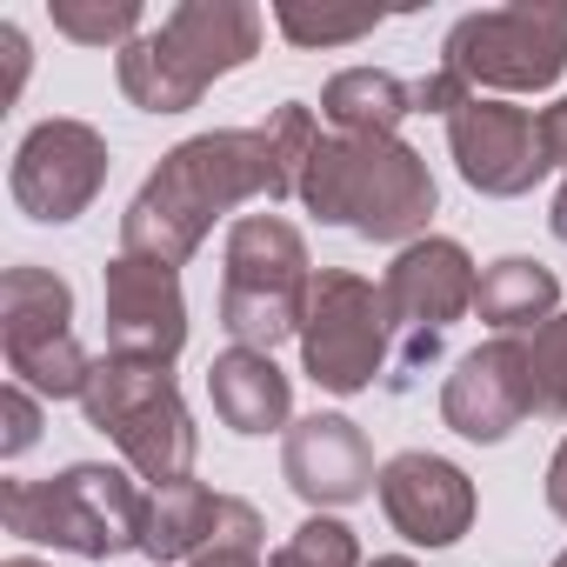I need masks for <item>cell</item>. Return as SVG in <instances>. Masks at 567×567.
Here are the masks:
<instances>
[{
	"label": "cell",
	"instance_id": "obj_1",
	"mask_svg": "<svg viewBox=\"0 0 567 567\" xmlns=\"http://www.w3.org/2000/svg\"><path fill=\"white\" fill-rule=\"evenodd\" d=\"M315 141H321V127H315V107H301V101H280L267 114V127H214V134L181 141L174 154H161V167L127 200L121 254L161 260L181 274L227 207L301 194V167H308Z\"/></svg>",
	"mask_w": 567,
	"mask_h": 567
},
{
	"label": "cell",
	"instance_id": "obj_2",
	"mask_svg": "<svg viewBox=\"0 0 567 567\" xmlns=\"http://www.w3.org/2000/svg\"><path fill=\"white\" fill-rule=\"evenodd\" d=\"M301 200L361 240H421L434 220V174L401 134H321L301 167Z\"/></svg>",
	"mask_w": 567,
	"mask_h": 567
},
{
	"label": "cell",
	"instance_id": "obj_3",
	"mask_svg": "<svg viewBox=\"0 0 567 567\" xmlns=\"http://www.w3.org/2000/svg\"><path fill=\"white\" fill-rule=\"evenodd\" d=\"M260 54V8L247 0H181L161 28L121 48V94L141 114H187L220 74Z\"/></svg>",
	"mask_w": 567,
	"mask_h": 567
},
{
	"label": "cell",
	"instance_id": "obj_4",
	"mask_svg": "<svg viewBox=\"0 0 567 567\" xmlns=\"http://www.w3.org/2000/svg\"><path fill=\"white\" fill-rule=\"evenodd\" d=\"M0 520L14 540L61 547L81 560L134 554L147 534V494L101 461H74L48 481H0Z\"/></svg>",
	"mask_w": 567,
	"mask_h": 567
},
{
	"label": "cell",
	"instance_id": "obj_5",
	"mask_svg": "<svg viewBox=\"0 0 567 567\" xmlns=\"http://www.w3.org/2000/svg\"><path fill=\"white\" fill-rule=\"evenodd\" d=\"M315 295L308 240L280 214H247L227 227V267H220V328L234 348L274 354L288 334H301Z\"/></svg>",
	"mask_w": 567,
	"mask_h": 567
},
{
	"label": "cell",
	"instance_id": "obj_6",
	"mask_svg": "<svg viewBox=\"0 0 567 567\" xmlns=\"http://www.w3.org/2000/svg\"><path fill=\"white\" fill-rule=\"evenodd\" d=\"M81 408H87V427H101L127 454V467L141 481L167 487V481H187L194 474L200 434H194V414H187V401H181V388H174L167 368L101 354Z\"/></svg>",
	"mask_w": 567,
	"mask_h": 567
},
{
	"label": "cell",
	"instance_id": "obj_7",
	"mask_svg": "<svg viewBox=\"0 0 567 567\" xmlns=\"http://www.w3.org/2000/svg\"><path fill=\"white\" fill-rule=\"evenodd\" d=\"M441 68L474 94H540L567 74V0H514L447 28Z\"/></svg>",
	"mask_w": 567,
	"mask_h": 567
},
{
	"label": "cell",
	"instance_id": "obj_8",
	"mask_svg": "<svg viewBox=\"0 0 567 567\" xmlns=\"http://www.w3.org/2000/svg\"><path fill=\"white\" fill-rule=\"evenodd\" d=\"M0 348L8 374L48 401H81L94 381V361L74 341V288L34 260L0 274Z\"/></svg>",
	"mask_w": 567,
	"mask_h": 567
},
{
	"label": "cell",
	"instance_id": "obj_9",
	"mask_svg": "<svg viewBox=\"0 0 567 567\" xmlns=\"http://www.w3.org/2000/svg\"><path fill=\"white\" fill-rule=\"evenodd\" d=\"M481 295V274L467 260L461 240L447 234H421L394 254V267L381 274V301H388V321L401 334V361H394V388H408L434 354H441V334L474 308Z\"/></svg>",
	"mask_w": 567,
	"mask_h": 567
},
{
	"label": "cell",
	"instance_id": "obj_10",
	"mask_svg": "<svg viewBox=\"0 0 567 567\" xmlns=\"http://www.w3.org/2000/svg\"><path fill=\"white\" fill-rule=\"evenodd\" d=\"M388 341H394V321L374 280L348 267H321L308 295V321H301L308 381L321 394H361L388 368Z\"/></svg>",
	"mask_w": 567,
	"mask_h": 567
},
{
	"label": "cell",
	"instance_id": "obj_11",
	"mask_svg": "<svg viewBox=\"0 0 567 567\" xmlns=\"http://www.w3.org/2000/svg\"><path fill=\"white\" fill-rule=\"evenodd\" d=\"M8 187H14V207H21L28 220H48V227L81 220V214L101 200V187H107V141H101V127L68 121V114L41 121V127L14 147Z\"/></svg>",
	"mask_w": 567,
	"mask_h": 567
},
{
	"label": "cell",
	"instance_id": "obj_12",
	"mask_svg": "<svg viewBox=\"0 0 567 567\" xmlns=\"http://www.w3.org/2000/svg\"><path fill=\"white\" fill-rule=\"evenodd\" d=\"M107 354L114 361H147V368H174L187 348V301H181V274L141 254H114L107 260Z\"/></svg>",
	"mask_w": 567,
	"mask_h": 567
},
{
	"label": "cell",
	"instance_id": "obj_13",
	"mask_svg": "<svg viewBox=\"0 0 567 567\" xmlns=\"http://www.w3.org/2000/svg\"><path fill=\"white\" fill-rule=\"evenodd\" d=\"M447 147H454L461 181L474 194H494V200H514V194H527L547 174L540 121L527 107H514V101L474 94L461 114H447Z\"/></svg>",
	"mask_w": 567,
	"mask_h": 567
},
{
	"label": "cell",
	"instance_id": "obj_14",
	"mask_svg": "<svg viewBox=\"0 0 567 567\" xmlns=\"http://www.w3.org/2000/svg\"><path fill=\"white\" fill-rule=\"evenodd\" d=\"M534 414V374H527V341L520 334H494L487 348L461 354V368L441 388V421L461 441H507L520 421Z\"/></svg>",
	"mask_w": 567,
	"mask_h": 567
},
{
	"label": "cell",
	"instance_id": "obj_15",
	"mask_svg": "<svg viewBox=\"0 0 567 567\" xmlns=\"http://www.w3.org/2000/svg\"><path fill=\"white\" fill-rule=\"evenodd\" d=\"M394 534H408L414 547H454L467 527H474V481L447 461V454H394L374 481Z\"/></svg>",
	"mask_w": 567,
	"mask_h": 567
},
{
	"label": "cell",
	"instance_id": "obj_16",
	"mask_svg": "<svg viewBox=\"0 0 567 567\" xmlns=\"http://www.w3.org/2000/svg\"><path fill=\"white\" fill-rule=\"evenodd\" d=\"M280 474L308 507H354L374 494V447L348 414H308L288 427V447H280Z\"/></svg>",
	"mask_w": 567,
	"mask_h": 567
},
{
	"label": "cell",
	"instance_id": "obj_17",
	"mask_svg": "<svg viewBox=\"0 0 567 567\" xmlns=\"http://www.w3.org/2000/svg\"><path fill=\"white\" fill-rule=\"evenodd\" d=\"M207 401H214L220 427H234V434H274L295 414L288 374L274 368V354H254V348H227L207 361Z\"/></svg>",
	"mask_w": 567,
	"mask_h": 567
},
{
	"label": "cell",
	"instance_id": "obj_18",
	"mask_svg": "<svg viewBox=\"0 0 567 567\" xmlns=\"http://www.w3.org/2000/svg\"><path fill=\"white\" fill-rule=\"evenodd\" d=\"M474 308H481V321L494 334H540L554 321V308H560V280H554V267H540L527 254H507V260L481 267Z\"/></svg>",
	"mask_w": 567,
	"mask_h": 567
},
{
	"label": "cell",
	"instance_id": "obj_19",
	"mask_svg": "<svg viewBox=\"0 0 567 567\" xmlns=\"http://www.w3.org/2000/svg\"><path fill=\"white\" fill-rule=\"evenodd\" d=\"M214 527H220V494L207 487V481H167V487H154L147 494V534H141V554L154 560V567H167V560H194L207 540H214Z\"/></svg>",
	"mask_w": 567,
	"mask_h": 567
},
{
	"label": "cell",
	"instance_id": "obj_20",
	"mask_svg": "<svg viewBox=\"0 0 567 567\" xmlns=\"http://www.w3.org/2000/svg\"><path fill=\"white\" fill-rule=\"evenodd\" d=\"M321 114L334 134H401L414 114V87L388 68H348L321 87Z\"/></svg>",
	"mask_w": 567,
	"mask_h": 567
},
{
	"label": "cell",
	"instance_id": "obj_21",
	"mask_svg": "<svg viewBox=\"0 0 567 567\" xmlns=\"http://www.w3.org/2000/svg\"><path fill=\"white\" fill-rule=\"evenodd\" d=\"M54 34H68V41H81V48H127V41H141L147 28V14L134 8V0H54Z\"/></svg>",
	"mask_w": 567,
	"mask_h": 567
},
{
	"label": "cell",
	"instance_id": "obj_22",
	"mask_svg": "<svg viewBox=\"0 0 567 567\" xmlns=\"http://www.w3.org/2000/svg\"><path fill=\"white\" fill-rule=\"evenodd\" d=\"M267 567H368V560H361L354 527H341V520L315 514V520H301L288 540L274 547V560H267Z\"/></svg>",
	"mask_w": 567,
	"mask_h": 567
},
{
	"label": "cell",
	"instance_id": "obj_23",
	"mask_svg": "<svg viewBox=\"0 0 567 567\" xmlns=\"http://www.w3.org/2000/svg\"><path fill=\"white\" fill-rule=\"evenodd\" d=\"M187 567H267L260 560V514L240 494H220V527H214V540Z\"/></svg>",
	"mask_w": 567,
	"mask_h": 567
},
{
	"label": "cell",
	"instance_id": "obj_24",
	"mask_svg": "<svg viewBox=\"0 0 567 567\" xmlns=\"http://www.w3.org/2000/svg\"><path fill=\"white\" fill-rule=\"evenodd\" d=\"M527 374H534V414H567V315H554L527 341Z\"/></svg>",
	"mask_w": 567,
	"mask_h": 567
},
{
	"label": "cell",
	"instance_id": "obj_25",
	"mask_svg": "<svg viewBox=\"0 0 567 567\" xmlns=\"http://www.w3.org/2000/svg\"><path fill=\"white\" fill-rule=\"evenodd\" d=\"M274 21L295 48H334V41H361V34L381 28V14H368V8L361 14H315V8H295V0H280Z\"/></svg>",
	"mask_w": 567,
	"mask_h": 567
},
{
	"label": "cell",
	"instance_id": "obj_26",
	"mask_svg": "<svg viewBox=\"0 0 567 567\" xmlns=\"http://www.w3.org/2000/svg\"><path fill=\"white\" fill-rule=\"evenodd\" d=\"M0 421H8V427H0V454L21 461L41 441V401H34V388H21V381L0 388Z\"/></svg>",
	"mask_w": 567,
	"mask_h": 567
},
{
	"label": "cell",
	"instance_id": "obj_27",
	"mask_svg": "<svg viewBox=\"0 0 567 567\" xmlns=\"http://www.w3.org/2000/svg\"><path fill=\"white\" fill-rule=\"evenodd\" d=\"M474 101V87L461 81V74H427V81H414V114H461Z\"/></svg>",
	"mask_w": 567,
	"mask_h": 567
},
{
	"label": "cell",
	"instance_id": "obj_28",
	"mask_svg": "<svg viewBox=\"0 0 567 567\" xmlns=\"http://www.w3.org/2000/svg\"><path fill=\"white\" fill-rule=\"evenodd\" d=\"M0 54H8V94H0V101H14L21 81H28V34L14 21H0Z\"/></svg>",
	"mask_w": 567,
	"mask_h": 567
},
{
	"label": "cell",
	"instance_id": "obj_29",
	"mask_svg": "<svg viewBox=\"0 0 567 567\" xmlns=\"http://www.w3.org/2000/svg\"><path fill=\"white\" fill-rule=\"evenodd\" d=\"M540 147H547V167H567V94L540 114Z\"/></svg>",
	"mask_w": 567,
	"mask_h": 567
},
{
	"label": "cell",
	"instance_id": "obj_30",
	"mask_svg": "<svg viewBox=\"0 0 567 567\" xmlns=\"http://www.w3.org/2000/svg\"><path fill=\"white\" fill-rule=\"evenodd\" d=\"M547 507L567 520V441L554 447V461H547Z\"/></svg>",
	"mask_w": 567,
	"mask_h": 567
},
{
	"label": "cell",
	"instance_id": "obj_31",
	"mask_svg": "<svg viewBox=\"0 0 567 567\" xmlns=\"http://www.w3.org/2000/svg\"><path fill=\"white\" fill-rule=\"evenodd\" d=\"M547 227L567 240V181H560V194H554V214H547Z\"/></svg>",
	"mask_w": 567,
	"mask_h": 567
},
{
	"label": "cell",
	"instance_id": "obj_32",
	"mask_svg": "<svg viewBox=\"0 0 567 567\" xmlns=\"http://www.w3.org/2000/svg\"><path fill=\"white\" fill-rule=\"evenodd\" d=\"M368 567H414L408 554H381V560H368Z\"/></svg>",
	"mask_w": 567,
	"mask_h": 567
},
{
	"label": "cell",
	"instance_id": "obj_33",
	"mask_svg": "<svg viewBox=\"0 0 567 567\" xmlns=\"http://www.w3.org/2000/svg\"><path fill=\"white\" fill-rule=\"evenodd\" d=\"M0 567H48V560H34V554H14V560H0Z\"/></svg>",
	"mask_w": 567,
	"mask_h": 567
},
{
	"label": "cell",
	"instance_id": "obj_34",
	"mask_svg": "<svg viewBox=\"0 0 567 567\" xmlns=\"http://www.w3.org/2000/svg\"><path fill=\"white\" fill-rule=\"evenodd\" d=\"M554 567H567V554H560V560H554Z\"/></svg>",
	"mask_w": 567,
	"mask_h": 567
}]
</instances>
